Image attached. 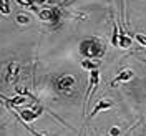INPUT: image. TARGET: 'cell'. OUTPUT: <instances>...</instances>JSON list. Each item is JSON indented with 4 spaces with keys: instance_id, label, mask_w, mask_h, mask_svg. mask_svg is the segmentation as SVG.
<instances>
[{
    "instance_id": "6da1fadb",
    "label": "cell",
    "mask_w": 146,
    "mask_h": 136,
    "mask_svg": "<svg viewBox=\"0 0 146 136\" xmlns=\"http://www.w3.org/2000/svg\"><path fill=\"white\" fill-rule=\"evenodd\" d=\"M105 52H106V46L103 40L96 36H88L80 43V55L85 60H98L105 55Z\"/></svg>"
},
{
    "instance_id": "7a4b0ae2",
    "label": "cell",
    "mask_w": 146,
    "mask_h": 136,
    "mask_svg": "<svg viewBox=\"0 0 146 136\" xmlns=\"http://www.w3.org/2000/svg\"><path fill=\"white\" fill-rule=\"evenodd\" d=\"M36 15L42 18V20H45V22H58L62 12H60L58 7H46L45 10H38Z\"/></svg>"
},
{
    "instance_id": "3957f363",
    "label": "cell",
    "mask_w": 146,
    "mask_h": 136,
    "mask_svg": "<svg viewBox=\"0 0 146 136\" xmlns=\"http://www.w3.org/2000/svg\"><path fill=\"white\" fill-rule=\"evenodd\" d=\"M73 86H75V78L73 76H62V78L56 80V90L65 93V95L72 93Z\"/></svg>"
},
{
    "instance_id": "277c9868",
    "label": "cell",
    "mask_w": 146,
    "mask_h": 136,
    "mask_svg": "<svg viewBox=\"0 0 146 136\" xmlns=\"http://www.w3.org/2000/svg\"><path fill=\"white\" fill-rule=\"evenodd\" d=\"M131 78H133V72H131L129 68H125V70H121V72L116 75V78L110 83V86H115V85H118V83H121V82H128V80H131Z\"/></svg>"
},
{
    "instance_id": "5b68a950",
    "label": "cell",
    "mask_w": 146,
    "mask_h": 136,
    "mask_svg": "<svg viewBox=\"0 0 146 136\" xmlns=\"http://www.w3.org/2000/svg\"><path fill=\"white\" fill-rule=\"evenodd\" d=\"M111 106H113V103H111V101H108V100H101L100 103H98V105L95 106V109L91 111L90 116L93 118V116H96V115H98L100 111H103V109H108V108H111Z\"/></svg>"
},
{
    "instance_id": "8992f818",
    "label": "cell",
    "mask_w": 146,
    "mask_h": 136,
    "mask_svg": "<svg viewBox=\"0 0 146 136\" xmlns=\"http://www.w3.org/2000/svg\"><path fill=\"white\" fill-rule=\"evenodd\" d=\"M38 115H40V113H33L32 109H23V111H22V119L28 123V121H32V119L38 118Z\"/></svg>"
},
{
    "instance_id": "52a82bcc",
    "label": "cell",
    "mask_w": 146,
    "mask_h": 136,
    "mask_svg": "<svg viewBox=\"0 0 146 136\" xmlns=\"http://www.w3.org/2000/svg\"><path fill=\"white\" fill-rule=\"evenodd\" d=\"M98 62H96V63H93V62H91V60H83L82 62V66L83 68H85V70H91V72H93V70H98Z\"/></svg>"
},
{
    "instance_id": "ba28073f",
    "label": "cell",
    "mask_w": 146,
    "mask_h": 136,
    "mask_svg": "<svg viewBox=\"0 0 146 136\" xmlns=\"http://www.w3.org/2000/svg\"><path fill=\"white\" fill-rule=\"evenodd\" d=\"M0 12L3 15L10 13V0H0Z\"/></svg>"
},
{
    "instance_id": "9c48e42d",
    "label": "cell",
    "mask_w": 146,
    "mask_h": 136,
    "mask_svg": "<svg viewBox=\"0 0 146 136\" xmlns=\"http://www.w3.org/2000/svg\"><path fill=\"white\" fill-rule=\"evenodd\" d=\"M18 5H22V7H33L35 5V0H17Z\"/></svg>"
},
{
    "instance_id": "30bf717a",
    "label": "cell",
    "mask_w": 146,
    "mask_h": 136,
    "mask_svg": "<svg viewBox=\"0 0 146 136\" xmlns=\"http://www.w3.org/2000/svg\"><path fill=\"white\" fill-rule=\"evenodd\" d=\"M135 38H136L138 42L141 43V45H145L146 46V36L145 35H139V33H135Z\"/></svg>"
},
{
    "instance_id": "8fae6325",
    "label": "cell",
    "mask_w": 146,
    "mask_h": 136,
    "mask_svg": "<svg viewBox=\"0 0 146 136\" xmlns=\"http://www.w3.org/2000/svg\"><path fill=\"white\" fill-rule=\"evenodd\" d=\"M17 22H18V23H27L28 17H27V15H17Z\"/></svg>"
},
{
    "instance_id": "7c38bea8",
    "label": "cell",
    "mask_w": 146,
    "mask_h": 136,
    "mask_svg": "<svg viewBox=\"0 0 146 136\" xmlns=\"http://www.w3.org/2000/svg\"><path fill=\"white\" fill-rule=\"evenodd\" d=\"M111 135H113V136L119 135V129H118V128H113V129H111Z\"/></svg>"
}]
</instances>
